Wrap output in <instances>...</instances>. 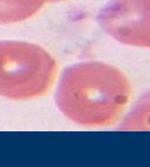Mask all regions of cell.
<instances>
[{
	"mask_svg": "<svg viewBox=\"0 0 150 167\" xmlns=\"http://www.w3.org/2000/svg\"><path fill=\"white\" fill-rule=\"evenodd\" d=\"M99 23L117 41L150 48V0H110L99 14Z\"/></svg>",
	"mask_w": 150,
	"mask_h": 167,
	"instance_id": "7a4b0ae2",
	"label": "cell"
},
{
	"mask_svg": "<svg viewBox=\"0 0 150 167\" xmlns=\"http://www.w3.org/2000/svg\"><path fill=\"white\" fill-rule=\"evenodd\" d=\"M121 128L127 130L150 129V93L146 94L135 109L128 115Z\"/></svg>",
	"mask_w": 150,
	"mask_h": 167,
	"instance_id": "3957f363",
	"label": "cell"
},
{
	"mask_svg": "<svg viewBox=\"0 0 150 167\" xmlns=\"http://www.w3.org/2000/svg\"><path fill=\"white\" fill-rule=\"evenodd\" d=\"M131 96L127 76L104 62H85L64 78L57 102L64 115L83 126L114 124Z\"/></svg>",
	"mask_w": 150,
	"mask_h": 167,
	"instance_id": "6da1fadb",
	"label": "cell"
}]
</instances>
